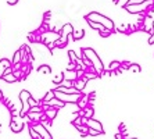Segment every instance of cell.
Here are the masks:
<instances>
[{"label":"cell","mask_w":154,"mask_h":139,"mask_svg":"<svg viewBox=\"0 0 154 139\" xmlns=\"http://www.w3.org/2000/svg\"><path fill=\"white\" fill-rule=\"evenodd\" d=\"M2 79H3V81H6V82H8V84L18 81V78L14 75V72H10V74H7V75H2Z\"/></svg>","instance_id":"cell-17"},{"label":"cell","mask_w":154,"mask_h":139,"mask_svg":"<svg viewBox=\"0 0 154 139\" xmlns=\"http://www.w3.org/2000/svg\"><path fill=\"white\" fill-rule=\"evenodd\" d=\"M82 124H85L86 127H88V128L96 129V131H100L101 134H104V131H103V125H101V122H100V121H97V120L82 117Z\"/></svg>","instance_id":"cell-6"},{"label":"cell","mask_w":154,"mask_h":139,"mask_svg":"<svg viewBox=\"0 0 154 139\" xmlns=\"http://www.w3.org/2000/svg\"><path fill=\"white\" fill-rule=\"evenodd\" d=\"M11 63H13V65H14V64H20V63H21V50H17V52L14 53V57H13Z\"/></svg>","instance_id":"cell-19"},{"label":"cell","mask_w":154,"mask_h":139,"mask_svg":"<svg viewBox=\"0 0 154 139\" xmlns=\"http://www.w3.org/2000/svg\"><path fill=\"white\" fill-rule=\"evenodd\" d=\"M86 84H88V79H86L85 77H82V78H78L74 81V88H75L78 92H82V90L85 89Z\"/></svg>","instance_id":"cell-10"},{"label":"cell","mask_w":154,"mask_h":139,"mask_svg":"<svg viewBox=\"0 0 154 139\" xmlns=\"http://www.w3.org/2000/svg\"><path fill=\"white\" fill-rule=\"evenodd\" d=\"M68 58H69V61H71V63H74V64H76V63H78V60H79V57L76 56V53L74 52V50H69V52H68Z\"/></svg>","instance_id":"cell-20"},{"label":"cell","mask_w":154,"mask_h":139,"mask_svg":"<svg viewBox=\"0 0 154 139\" xmlns=\"http://www.w3.org/2000/svg\"><path fill=\"white\" fill-rule=\"evenodd\" d=\"M29 97H31V93L28 92V90H22L21 93H20V100H21V103H22V110L20 111V117H25L26 113L29 111V103H28V100Z\"/></svg>","instance_id":"cell-5"},{"label":"cell","mask_w":154,"mask_h":139,"mask_svg":"<svg viewBox=\"0 0 154 139\" xmlns=\"http://www.w3.org/2000/svg\"><path fill=\"white\" fill-rule=\"evenodd\" d=\"M63 75H64V79L65 81H75V79H78V72H76V70H65L64 72H63Z\"/></svg>","instance_id":"cell-11"},{"label":"cell","mask_w":154,"mask_h":139,"mask_svg":"<svg viewBox=\"0 0 154 139\" xmlns=\"http://www.w3.org/2000/svg\"><path fill=\"white\" fill-rule=\"evenodd\" d=\"M86 20H89V21H94V22H99V24L103 25L104 28L110 29V31H114V22H112V20L107 18L106 15L99 14V13H96V11H93V13H89V14L86 15Z\"/></svg>","instance_id":"cell-2"},{"label":"cell","mask_w":154,"mask_h":139,"mask_svg":"<svg viewBox=\"0 0 154 139\" xmlns=\"http://www.w3.org/2000/svg\"><path fill=\"white\" fill-rule=\"evenodd\" d=\"M17 2H18V0H7V3H8V4H11V6H13V4H15Z\"/></svg>","instance_id":"cell-38"},{"label":"cell","mask_w":154,"mask_h":139,"mask_svg":"<svg viewBox=\"0 0 154 139\" xmlns=\"http://www.w3.org/2000/svg\"><path fill=\"white\" fill-rule=\"evenodd\" d=\"M10 72H14V70H13V67H8V68H4V72L2 75H7L10 74Z\"/></svg>","instance_id":"cell-35"},{"label":"cell","mask_w":154,"mask_h":139,"mask_svg":"<svg viewBox=\"0 0 154 139\" xmlns=\"http://www.w3.org/2000/svg\"><path fill=\"white\" fill-rule=\"evenodd\" d=\"M153 4H154V0H146V2L139 4H125L124 8L128 13H131V14H140V13H144L147 8H150Z\"/></svg>","instance_id":"cell-4"},{"label":"cell","mask_w":154,"mask_h":139,"mask_svg":"<svg viewBox=\"0 0 154 139\" xmlns=\"http://www.w3.org/2000/svg\"><path fill=\"white\" fill-rule=\"evenodd\" d=\"M81 110H82V113H81V114H82V117H85V118H92L93 117V113H94V110L93 109H92V107H85V109H81Z\"/></svg>","instance_id":"cell-15"},{"label":"cell","mask_w":154,"mask_h":139,"mask_svg":"<svg viewBox=\"0 0 154 139\" xmlns=\"http://www.w3.org/2000/svg\"><path fill=\"white\" fill-rule=\"evenodd\" d=\"M54 92V97H57L58 100L64 102V103H69V104H76L82 96V92H78V93H64V92H60V90H53Z\"/></svg>","instance_id":"cell-3"},{"label":"cell","mask_w":154,"mask_h":139,"mask_svg":"<svg viewBox=\"0 0 154 139\" xmlns=\"http://www.w3.org/2000/svg\"><path fill=\"white\" fill-rule=\"evenodd\" d=\"M43 114H45V113H31V111H28V113H26V115H28L29 117V120H31V121H35V122H40V118L43 117Z\"/></svg>","instance_id":"cell-14"},{"label":"cell","mask_w":154,"mask_h":139,"mask_svg":"<svg viewBox=\"0 0 154 139\" xmlns=\"http://www.w3.org/2000/svg\"><path fill=\"white\" fill-rule=\"evenodd\" d=\"M132 139H137V138H132Z\"/></svg>","instance_id":"cell-41"},{"label":"cell","mask_w":154,"mask_h":139,"mask_svg":"<svg viewBox=\"0 0 154 139\" xmlns=\"http://www.w3.org/2000/svg\"><path fill=\"white\" fill-rule=\"evenodd\" d=\"M76 128H78V131H81V134H82L83 136L88 135V132H89V128L86 127L85 124H81V125H76Z\"/></svg>","instance_id":"cell-22"},{"label":"cell","mask_w":154,"mask_h":139,"mask_svg":"<svg viewBox=\"0 0 154 139\" xmlns=\"http://www.w3.org/2000/svg\"><path fill=\"white\" fill-rule=\"evenodd\" d=\"M53 97H54V92H53V90H50V92H47V93H46V96L43 97L42 103H47V102H49V100H51Z\"/></svg>","instance_id":"cell-26"},{"label":"cell","mask_w":154,"mask_h":139,"mask_svg":"<svg viewBox=\"0 0 154 139\" xmlns=\"http://www.w3.org/2000/svg\"><path fill=\"white\" fill-rule=\"evenodd\" d=\"M0 65L3 68H8V67H13V63L10 60H7V58H2L0 60Z\"/></svg>","instance_id":"cell-25"},{"label":"cell","mask_w":154,"mask_h":139,"mask_svg":"<svg viewBox=\"0 0 154 139\" xmlns=\"http://www.w3.org/2000/svg\"><path fill=\"white\" fill-rule=\"evenodd\" d=\"M76 104H78L79 109H85V107H88L89 106V96H83L82 95L81 99H79V102Z\"/></svg>","instance_id":"cell-16"},{"label":"cell","mask_w":154,"mask_h":139,"mask_svg":"<svg viewBox=\"0 0 154 139\" xmlns=\"http://www.w3.org/2000/svg\"><path fill=\"white\" fill-rule=\"evenodd\" d=\"M81 52H82L83 56H86V57L90 60V63H92V65H93V68H94V71L99 75L103 74L104 65H103V63H101L100 57H99V54H97L93 49H90V47H83V49H81Z\"/></svg>","instance_id":"cell-1"},{"label":"cell","mask_w":154,"mask_h":139,"mask_svg":"<svg viewBox=\"0 0 154 139\" xmlns=\"http://www.w3.org/2000/svg\"><path fill=\"white\" fill-rule=\"evenodd\" d=\"M83 77H85V78L88 79V81H89V79H94V78H97V77H99V74H97V72H89V71H85Z\"/></svg>","instance_id":"cell-23"},{"label":"cell","mask_w":154,"mask_h":139,"mask_svg":"<svg viewBox=\"0 0 154 139\" xmlns=\"http://www.w3.org/2000/svg\"><path fill=\"white\" fill-rule=\"evenodd\" d=\"M118 68H121V63H119V61H112V63H110L108 70H110V71H115V70H118Z\"/></svg>","instance_id":"cell-24"},{"label":"cell","mask_w":154,"mask_h":139,"mask_svg":"<svg viewBox=\"0 0 154 139\" xmlns=\"http://www.w3.org/2000/svg\"><path fill=\"white\" fill-rule=\"evenodd\" d=\"M29 134H31V136H32L33 139H42V136H40L39 134H38V132H36L35 129L32 128V127H31V128H29Z\"/></svg>","instance_id":"cell-30"},{"label":"cell","mask_w":154,"mask_h":139,"mask_svg":"<svg viewBox=\"0 0 154 139\" xmlns=\"http://www.w3.org/2000/svg\"><path fill=\"white\" fill-rule=\"evenodd\" d=\"M111 32H112V31H110V29H107V28H104V27L100 29V35L103 36V38H107V36H110V35H111Z\"/></svg>","instance_id":"cell-28"},{"label":"cell","mask_w":154,"mask_h":139,"mask_svg":"<svg viewBox=\"0 0 154 139\" xmlns=\"http://www.w3.org/2000/svg\"><path fill=\"white\" fill-rule=\"evenodd\" d=\"M86 21H88V24H89V25H90V27H92V28H93V29H101V28H103V25H101V24H99V22L89 21V20H86Z\"/></svg>","instance_id":"cell-27"},{"label":"cell","mask_w":154,"mask_h":139,"mask_svg":"<svg viewBox=\"0 0 154 139\" xmlns=\"http://www.w3.org/2000/svg\"><path fill=\"white\" fill-rule=\"evenodd\" d=\"M31 127H32V128L35 129L40 136H42V139H53L51 138V135H50V132L47 131V128L42 124V122H36V124L31 125Z\"/></svg>","instance_id":"cell-7"},{"label":"cell","mask_w":154,"mask_h":139,"mask_svg":"<svg viewBox=\"0 0 154 139\" xmlns=\"http://www.w3.org/2000/svg\"><path fill=\"white\" fill-rule=\"evenodd\" d=\"M38 72H40V74H43V72H45V74L49 75V74H51V68L49 67V65H46V64L40 65V67L38 68Z\"/></svg>","instance_id":"cell-21"},{"label":"cell","mask_w":154,"mask_h":139,"mask_svg":"<svg viewBox=\"0 0 154 139\" xmlns=\"http://www.w3.org/2000/svg\"><path fill=\"white\" fill-rule=\"evenodd\" d=\"M115 139H124V135H122L121 132H118V134L115 135Z\"/></svg>","instance_id":"cell-37"},{"label":"cell","mask_w":154,"mask_h":139,"mask_svg":"<svg viewBox=\"0 0 154 139\" xmlns=\"http://www.w3.org/2000/svg\"><path fill=\"white\" fill-rule=\"evenodd\" d=\"M88 135H92V136H97V135H103L100 131H96V129H92L89 128V132H88Z\"/></svg>","instance_id":"cell-32"},{"label":"cell","mask_w":154,"mask_h":139,"mask_svg":"<svg viewBox=\"0 0 154 139\" xmlns=\"http://www.w3.org/2000/svg\"><path fill=\"white\" fill-rule=\"evenodd\" d=\"M60 38V32H53V31H47L42 33V40H45L46 45L49 43H56V40Z\"/></svg>","instance_id":"cell-8"},{"label":"cell","mask_w":154,"mask_h":139,"mask_svg":"<svg viewBox=\"0 0 154 139\" xmlns=\"http://www.w3.org/2000/svg\"><path fill=\"white\" fill-rule=\"evenodd\" d=\"M63 81H64V75H63V74L57 75V77L53 79V82L56 84V85H61V84H63Z\"/></svg>","instance_id":"cell-29"},{"label":"cell","mask_w":154,"mask_h":139,"mask_svg":"<svg viewBox=\"0 0 154 139\" xmlns=\"http://www.w3.org/2000/svg\"><path fill=\"white\" fill-rule=\"evenodd\" d=\"M153 29H154V22H153Z\"/></svg>","instance_id":"cell-40"},{"label":"cell","mask_w":154,"mask_h":139,"mask_svg":"<svg viewBox=\"0 0 154 139\" xmlns=\"http://www.w3.org/2000/svg\"><path fill=\"white\" fill-rule=\"evenodd\" d=\"M43 104H47V106H50V107H64V102H61V100H58L57 97H53L51 100H49L47 103H43Z\"/></svg>","instance_id":"cell-13"},{"label":"cell","mask_w":154,"mask_h":139,"mask_svg":"<svg viewBox=\"0 0 154 139\" xmlns=\"http://www.w3.org/2000/svg\"><path fill=\"white\" fill-rule=\"evenodd\" d=\"M146 0H128V3L126 4H139V3H143Z\"/></svg>","instance_id":"cell-34"},{"label":"cell","mask_w":154,"mask_h":139,"mask_svg":"<svg viewBox=\"0 0 154 139\" xmlns=\"http://www.w3.org/2000/svg\"><path fill=\"white\" fill-rule=\"evenodd\" d=\"M67 70H75V64H74V63H71V61H69V64L67 65Z\"/></svg>","instance_id":"cell-36"},{"label":"cell","mask_w":154,"mask_h":139,"mask_svg":"<svg viewBox=\"0 0 154 139\" xmlns=\"http://www.w3.org/2000/svg\"><path fill=\"white\" fill-rule=\"evenodd\" d=\"M58 109H60V107H50V106H49V109H47V110H45L43 113H45V115H46L47 120H50V121H51V120H54V118H56V115H57Z\"/></svg>","instance_id":"cell-12"},{"label":"cell","mask_w":154,"mask_h":139,"mask_svg":"<svg viewBox=\"0 0 154 139\" xmlns=\"http://www.w3.org/2000/svg\"><path fill=\"white\" fill-rule=\"evenodd\" d=\"M3 100V93H2V90H0V102Z\"/></svg>","instance_id":"cell-39"},{"label":"cell","mask_w":154,"mask_h":139,"mask_svg":"<svg viewBox=\"0 0 154 139\" xmlns=\"http://www.w3.org/2000/svg\"><path fill=\"white\" fill-rule=\"evenodd\" d=\"M10 128H11V131L13 132H21L22 131V128H24V122H18V118H13L11 120V122H10Z\"/></svg>","instance_id":"cell-9"},{"label":"cell","mask_w":154,"mask_h":139,"mask_svg":"<svg viewBox=\"0 0 154 139\" xmlns=\"http://www.w3.org/2000/svg\"><path fill=\"white\" fill-rule=\"evenodd\" d=\"M129 70H131V71H135V72L142 71V68H140L139 64H132V63H131V65H129Z\"/></svg>","instance_id":"cell-31"},{"label":"cell","mask_w":154,"mask_h":139,"mask_svg":"<svg viewBox=\"0 0 154 139\" xmlns=\"http://www.w3.org/2000/svg\"><path fill=\"white\" fill-rule=\"evenodd\" d=\"M28 103H29V107H33V106H39V103H38V102H36L35 99H33L32 96L29 97V100H28Z\"/></svg>","instance_id":"cell-33"},{"label":"cell","mask_w":154,"mask_h":139,"mask_svg":"<svg viewBox=\"0 0 154 139\" xmlns=\"http://www.w3.org/2000/svg\"><path fill=\"white\" fill-rule=\"evenodd\" d=\"M72 36V39L74 40H79V39H82L83 36H85V31H82V29H79V31H74V32L71 33Z\"/></svg>","instance_id":"cell-18"}]
</instances>
